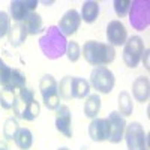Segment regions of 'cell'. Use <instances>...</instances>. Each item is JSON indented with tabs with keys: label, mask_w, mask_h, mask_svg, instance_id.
<instances>
[{
	"label": "cell",
	"mask_w": 150,
	"mask_h": 150,
	"mask_svg": "<svg viewBox=\"0 0 150 150\" xmlns=\"http://www.w3.org/2000/svg\"><path fill=\"white\" fill-rule=\"evenodd\" d=\"M66 36L59 30L57 26H50L45 33L39 38V48L44 56L50 60L60 59L66 53Z\"/></svg>",
	"instance_id": "1"
},
{
	"label": "cell",
	"mask_w": 150,
	"mask_h": 150,
	"mask_svg": "<svg viewBox=\"0 0 150 150\" xmlns=\"http://www.w3.org/2000/svg\"><path fill=\"white\" fill-rule=\"evenodd\" d=\"M12 110H14V114L17 119L32 122L39 116L41 105L35 99V92L32 89H27V87H23L15 96Z\"/></svg>",
	"instance_id": "2"
},
{
	"label": "cell",
	"mask_w": 150,
	"mask_h": 150,
	"mask_svg": "<svg viewBox=\"0 0 150 150\" xmlns=\"http://www.w3.org/2000/svg\"><path fill=\"white\" fill-rule=\"evenodd\" d=\"M83 56L90 65L104 66L114 60L116 50L110 44L98 42V41H87L83 47Z\"/></svg>",
	"instance_id": "3"
},
{
	"label": "cell",
	"mask_w": 150,
	"mask_h": 150,
	"mask_svg": "<svg viewBox=\"0 0 150 150\" xmlns=\"http://www.w3.org/2000/svg\"><path fill=\"white\" fill-rule=\"evenodd\" d=\"M129 23L135 30H144L150 24V2L134 0L129 9Z\"/></svg>",
	"instance_id": "4"
},
{
	"label": "cell",
	"mask_w": 150,
	"mask_h": 150,
	"mask_svg": "<svg viewBox=\"0 0 150 150\" xmlns=\"http://www.w3.org/2000/svg\"><path fill=\"white\" fill-rule=\"evenodd\" d=\"M39 90L42 95V101L48 110H57L60 107V96L57 90V81L53 75H44L39 83Z\"/></svg>",
	"instance_id": "5"
},
{
	"label": "cell",
	"mask_w": 150,
	"mask_h": 150,
	"mask_svg": "<svg viewBox=\"0 0 150 150\" xmlns=\"http://www.w3.org/2000/svg\"><path fill=\"white\" fill-rule=\"evenodd\" d=\"M116 84V78L108 68L105 66H98L92 71L90 74V86L99 93H111L112 87Z\"/></svg>",
	"instance_id": "6"
},
{
	"label": "cell",
	"mask_w": 150,
	"mask_h": 150,
	"mask_svg": "<svg viewBox=\"0 0 150 150\" xmlns=\"http://www.w3.org/2000/svg\"><path fill=\"white\" fill-rule=\"evenodd\" d=\"M123 138L126 140L128 150H149L147 134L144 132V128L138 122H134L125 128Z\"/></svg>",
	"instance_id": "7"
},
{
	"label": "cell",
	"mask_w": 150,
	"mask_h": 150,
	"mask_svg": "<svg viewBox=\"0 0 150 150\" xmlns=\"http://www.w3.org/2000/svg\"><path fill=\"white\" fill-rule=\"evenodd\" d=\"M144 41L140 36H132L125 42L123 48V60L126 66L129 68H137L144 53Z\"/></svg>",
	"instance_id": "8"
},
{
	"label": "cell",
	"mask_w": 150,
	"mask_h": 150,
	"mask_svg": "<svg viewBox=\"0 0 150 150\" xmlns=\"http://www.w3.org/2000/svg\"><path fill=\"white\" fill-rule=\"evenodd\" d=\"M105 119L108 122V128H110V135H108L107 141L120 143L123 140V135H125V128H126V120H125V117L119 111H112Z\"/></svg>",
	"instance_id": "9"
},
{
	"label": "cell",
	"mask_w": 150,
	"mask_h": 150,
	"mask_svg": "<svg viewBox=\"0 0 150 150\" xmlns=\"http://www.w3.org/2000/svg\"><path fill=\"white\" fill-rule=\"evenodd\" d=\"M107 39L111 47H119L125 45V42L128 41V30L123 26L122 21H110L107 26Z\"/></svg>",
	"instance_id": "10"
},
{
	"label": "cell",
	"mask_w": 150,
	"mask_h": 150,
	"mask_svg": "<svg viewBox=\"0 0 150 150\" xmlns=\"http://www.w3.org/2000/svg\"><path fill=\"white\" fill-rule=\"evenodd\" d=\"M80 24H81L80 14L75 9H69V11L65 12V15L60 18V23H59L57 27L65 36H72L80 29Z\"/></svg>",
	"instance_id": "11"
},
{
	"label": "cell",
	"mask_w": 150,
	"mask_h": 150,
	"mask_svg": "<svg viewBox=\"0 0 150 150\" xmlns=\"http://www.w3.org/2000/svg\"><path fill=\"white\" fill-rule=\"evenodd\" d=\"M38 6L36 0H14L11 2V15L17 23H23L30 12H35Z\"/></svg>",
	"instance_id": "12"
},
{
	"label": "cell",
	"mask_w": 150,
	"mask_h": 150,
	"mask_svg": "<svg viewBox=\"0 0 150 150\" xmlns=\"http://www.w3.org/2000/svg\"><path fill=\"white\" fill-rule=\"evenodd\" d=\"M56 128L60 134H63L66 138L72 137V114L66 105H60L56 110Z\"/></svg>",
	"instance_id": "13"
},
{
	"label": "cell",
	"mask_w": 150,
	"mask_h": 150,
	"mask_svg": "<svg viewBox=\"0 0 150 150\" xmlns=\"http://www.w3.org/2000/svg\"><path fill=\"white\" fill-rule=\"evenodd\" d=\"M89 135L96 143L107 141L108 135H110V128H108L107 119H93L92 123L89 125Z\"/></svg>",
	"instance_id": "14"
},
{
	"label": "cell",
	"mask_w": 150,
	"mask_h": 150,
	"mask_svg": "<svg viewBox=\"0 0 150 150\" xmlns=\"http://www.w3.org/2000/svg\"><path fill=\"white\" fill-rule=\"evenodd\" d=\"M132 95L138 102H147L150 95V83L147 77H138L132 84Z\"/></svg>",
	"instance_id": "15"
},
{
	"label": "cell",
	"mask_w": 150,
	"mask_h": 150,
	"mask_svg": "<svg viewBox=\"0 0 150 150\" xmlns=\"http://www.w3.org/2000/svg\"><path fill=\"white\" fill-rule=\"evenodd\" d=\"M27 29L24 27L23 23H17L14 24V26L11 27L9 33H8V38H9V44L12 47H21L24 44V41H26L27 38Z\"/></svg>",
	"instance_id": "16"
},
{
	"label": "cell",
	"mask_w": 150,
	"mask_h": 150,
	"mask_svg": "<svg viewBox=\"0 0 150 150\" xmlns=\"http://www.w3.org/2000/svg\"><path fill=\"white\" fill-rule=\"evenodd\" d=\"M90 93V83L81 77H72V99H83Z\"/></svg>",
	"instance_id": "17"
},
{
	"label": "cell",
	"mask_w": 150,
	"mask_h": 150,
	"mask_svg": "<svg viewBox=\"0 0 150 150\" xmlns=\"http://www.w3.org/2000/svg\"><path fill=\"white\" fill-rule=\"evenodd\" d=\"M99 15V3L89 0V2H84L81 6V20H84L86 23H93Z\"/></svg>",
	"instance_id": "18"
},
{
	"label": "cell",
	"mask_w": 150,
	"mask_h": 150,
	"mask_svg": "<svg viewBox=\"0 0 150 150\" xmlns=\"http://www.w3.org/2000/svg\"><path fill=\"white\" fill-rule=\"evenodd\" d=\"M23 24H24V27L27 29L29 35H36V33L42 32V26H44L42 18H41V15L38 14V12H30V14L24 18Z\"/></svg>",
	"instance_id": "19"
},
{
	"label": "cell",
	"mask_w": 150,
	"mask_h": 150,
	"mask_svg": "<svg viewBox=\"0 0 150 150\" xmlns=\"http://www.w3.org/2000/svg\"><path fill=\"white\" fill-rule=\"evenodd\" d=\"M99 110H101V98L99 95H89L84 102V114L89 119H96Z\"/></svg>",
	"instance_id": "20"
},
{
	"label": "cell",
	"mask_w": 150,
	"mask_h": 150,
	"mask_svg": "<svg viewBox=\"0 0 150 150\" xmlns=\"http://www.w3.org/2000/svg\"><path fill=\"white\" fill-rule=\"evenodd\" d=\"M14 140L20 150H29L33 144V134L27 128H20V131Z\"/></svg>",
	"instance_id": "21"
},
{
	"label": "cell",
	"mask_w": 150,
	"mask_h": 150,
	"mask_svg": "<svg viewBox=\"0 0 150 150\" xmlns=\"http://www.w3.org/2000/svg\"><path fill=\"white\" fill-rule=\"evenodd\" d=\"M23 87H26V75H24L21 71H18V69H12L9 83L3 87V89H9V90L18 92L20 89H23Z\"/></svg>",
	"instance_id": "22"
},
{
	"label": "cell",
	"mask_w": 150,
	"mask_h": 150,
	"mask_svg": "<svg viewBox=\"0 0 150 150\" xmlns=\"http://www.w3.org/2000/svg\"><path fill=\"white\" fill-rule=\"evenodd\" d=\"M132 111H134L132 98L129 96L128 92H120V95H119V112L125 117V116H131Z\"/></svg>",
	"instance_id": "23"
},
{
	"label": "cell",
	"mask_w": 150,
	"mask_h": 150,
	"mask_svg": "<svg viewBox=\"0 0 150 150\" xmlns=\"http://www.w3.org/2000/svg\"><path fill=\"white\" fill-rule=\"evenodd\" d=\"M18 131H20V125H18L17 119H14V117L6 119V122L3 125V137L5 138L6 140H14L18 134Z\"/></svg>",
	"instance_id": "24"
},
{
	"label": "cell",
	"mask_w": 150,
	"mask_h": 150,
	"mask_svg": "<svg viewBox=\"0 0 150 150\" xmlns=\"http://www.w3.org/2000/svg\"><path fill=\"white\" fill-rule=\"evenodd\" d=\"M57 90H59V96L63 98L65 101L72 99V77L66 75V77L57 84Z\"/></svg>",
	"instance_id": "25"
},
{
	"label": "cell",
	"mask_w": 150,
	"mask_h": 150,
	"mask_svg": "<svg viewBox=\"0 0 150 150\" xmlns=\"http://www.w3.org/2000/svg\"><path fill=\"white\" fill-rule=\"evenodd\" d=\"M18 92L15 90H9V89H3L0 92V105H2L5 110H11L14 107V101H15V96Z\"/></svg>",
	"instance_id": "26"
},
{
	"label": "cell",
	"mask_w": 150,
	"mask_h": 150,
	"mask_svg": "<svg viewBox=\"0 0 150 150\" xmlns=\"http://www.w3.org/2000/svg\"><path fill=\"white\" fill-rule=\"evenodd\" d=\"M114 11H116V14L117 17H126L129 14V9H131V5L132 2L131 0H114Z\"/></svg>",
	"instance_id": "27"
},
{
	"label": "cell",
	"mask_w": 150,
	"mask_h": 150,
	"mask_svg": "<svg viewBox=\"0 0 150 150\" xmlns=\"http://www.w3.org/2000/svg\"><path fill=\"white\" fill-rule=\"evenodd\" d=\"M66 57L69 59V62H77L78 59H80V56H81V50H80V47H78V44L77 42H68V45H66Z\"/></svg>",
	"instance_id": "28"
},
{
	"label": "cell",
	"mask_w": 150,
	"mask_h": 150,
	"mask_svg": "<svg viewBox=\"0 0 150 150\" xmlns=\"http://www.w3.org/2000/svg\"><path fill=\"white\" fill-rule=\"evenodd\" d=\"M11 74H12V68L5 63L3 59H0V86L2 87H5L9 83Z\"/></svg>",
	"instance_id": "29"
},
{
	"label": "cell",
	"mask_w": 150,
	"mask_h": 150,
	"mask_svg": "<svg viewBox=\"0 0 150 150\" xmlns=\"http://www.w3.org/2000/svg\"><path fill=\"white\" fill-rule=\"evenodd\" d=\"M11 30V18L6 12L0 11V39L5 38Z\"/></svg>",
	"instance_id": "30"
},
{
	"label": "cell",
	"mask_w": 150,
	"mask_h": 150,
	"mask_svg": "<svg viewBox=\"0 0 150 150\" xmlns=\"http://www.w3.org/2000/svg\"><path fill=\"white\" fill-rule=\"evenodd\" d=\"M0 150H9V146L6 144V141H0Z\"/></svg>",
	"instance_id": "31"
},
{
	"label": "cell",
	"mask_w": 150,
	"mask_h": 150,
	"mask_svg": "<svg viewBox=\"0 0 150 150\" xmlns=\"http://www.w3.org/2000/svg\"><path fill=\"white\" fill-rule=\"evenodd\" d=\"M59 150H69V149H68V147H60Z\"/></svg>",
	"instance_id": "32"
}]
</instances>
